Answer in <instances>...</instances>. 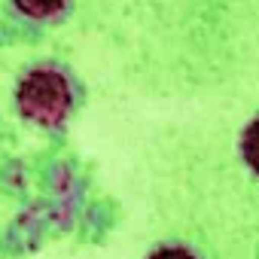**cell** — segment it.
Listing matches in <instances>:
<instances>
[{"label":"cell","mask_w":259,"mask_h":259,"mask_svg":"<svg viewBox=\"0 0 259 259\" xmlns=\"http://www.w3.org/2000/svg\"><path fill=\"white\" fill-rule=\"evenodd\" d=\"M150 259H195L189 250H183V247H162V250H156Z\"/></svg>","instance_id":"3"},{"label":"cell","mask_w":259,"mask_h":259,"mask_svg":"<svg viewBox=\"0 0 259 259\" xmlns=\"http://www.w3.org/2000/svg\"><path fill=\"white\" fill-rule=\"evenodd\" d=\"M19 110L43 125H58L70 110V85L58 70H31L19 85Z\"/></svg>","instance_id":"1"},{"label":"cell","mask_w":259,"mask_h":259,"mask_svg":"<svg viewBox=\"0 0 259 259\" xmlns=\"http://www.w3.org/2000/svg\"><path fill=\"white\" fill-rule=\"evenodd\" d=\"M241 150H244V159L247 165L259 174V116L247 125V132H244V141H241Z\"/></svg>","instance_id":"2"}]
</instances>
